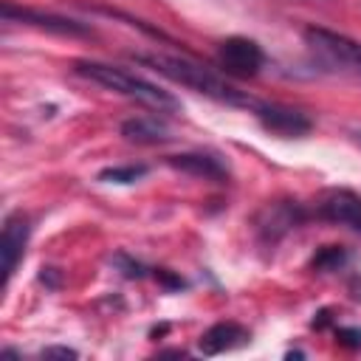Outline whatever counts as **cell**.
Segmentation results:
<instances>
[{"instance_id":"6da1fadb","label":"cell","mask_w":361,"mask_h":361,"mask_svg":"<svg viewBox=\"0 0 361 361\" xmlns=\"http://www.w3.org/2000/svg\"><path fill=\"white\" fill-rule=\"evenodd\" d=\"M141 65H149L155 73L166 76L169 82L175 85H183L200 96H209L220 104H228V107H251L254 110V99L245 96L243 90H237L234 85H228L220 73H214L212 68L195 62V59H186V56H166V54H138L135 56Z\"/></svg>"},{"instance_id":"7a4b0ae2","label":"cell","mask_w":361,"mask_h":361,"mask_svg":"<svg viewBox=\"0 0 361 361\" xmlns=\"http://www.w3.org/2000/svg\"><path fill=\"white\" fill-rule=\"evenodd\" d=\"M73 71L85 79H90L93 85H102L118 96H127L133 102H141L158 113H175L180 110V102L169 93V90H161L158 85L124 71V68H116V65H107V62H96V59H76L73 62Z\"/></svg>"},{"instance_id":"3957f363","label":"cell","mask_w":361,"mask_h":361,"mask_svg":"<svg viewBox=\"0 0 361 361\" xmlns=\"http://www.w3.org/2000/svg\"><path fill=\"white\" fill-rule=\"evenodd\" d=\"M302 37H305L307 51L313 54V59L319 65H324L327 71L361 76V42L358 39L338 34V31H330V28H322V25L305 28Z\"/></svg>"},{"instance_id":"277c9868","label":"cell","mask_w":361,"mask_h":361,"mask_svg":"<svg viewBox=\"0 0 361 361\" xmlns=\"http://www.w3.org/2000/svg\"><path fill=\"white\" fill-rule=\"evenodd\" d=\"M265 51L248 37H228L217 45V68L234 79H251L262 71Z\"/></svg>"},{"instance_id":"5b68a950","label":"cell","mask_w":361,"mask_h":361,"mask_svg":"<svg viewBox=\"0 0 361 361\" xmlns=\"http://www.w3.org/2000/svg\"><path fill=\"white\" fill-rule=\"evenodd\" d=\"M305 217H307V212L302 209L299 200H288V197H285V200H268V203L257 212L254 228H257V234H259L262 243L274 245V243H279L288 231H293L296 226H302Z\"/></svg>"},{"instance_id":"8992f818","label":"cell","mask_w":361,"mask_h":361,"mask_svg":"<svg viewBox=\"0 0 361 361\" xmlns=\"http://www.w3.org/2000/svg\"><path fill=\"white\" fill-rule=\"evenodd\" d=\"M254 116L262 124V130H268L271 135H279V138H302L313 130V121L307 113H302L296 107H285V104L257 102Z\"/></svg>"},{"instance_id":"52a82bcc","label":"cell","mask_w":361,"mask_h":361,"mask_svg":"<svg viewBox=\"0 0 361 361\" xmlns=\"http://www.w3.org/2000/svg\"><path fill=\"white\" fill-rule=\"evenodd\" d=\"M316 217L361 234V195L350 189H327L316 200Z\"/></svg>"},{"instance_id":"ba28073f","label":"cell","mask_w":361,"mask_h":361,"mask_svg":"<svg viewBox=\"0 0 361 361\" xmlns=\"http://www.w3.org/2000/svg\"><path fill=\"white\" fill-rule=\"evenodd\" d=\"M28 234H31V226H28V217L23 212H14L6 217L3 223V234H0V257H3V282L8 285L23 254H25V243H28Z\"/></svg>"},{"instance_id":"9c48e42d","label":"cell","mask_w":361,"mask_h":361,"mask_svg":"<svg viewBox=\"0 0 361 361\" xmlns=\"http://www.w3.org/2000/svg\"><path fill=\"white\" fill-rule=\"evenodd\" d=\"M3 20H20L25 25H34V28H45V31H54V34H65V37H87L90 28L76 23V20H68V17H56V14H45V11H37V8H17L14 3H3Z\"/></svg>"},{"instance_id":"30bf717a","label":"cell","mask_w":361,"mask_h":361,"mask_svg":"<svg viewBox=\"0 0 361 361\" xmlns=\"http://www.w3.org/2000/svg\"><path fill=\"white\" fill-rule=\"evenodd\" d=\"M169 166L192 175V178H203V180H214V183H226L228 180V164L214 155V152H183V155H172Z\"/></svg>"},{"instance_id":"8fae6325","label":"cell","mask_w":361,"mask_h":361,"mask_svg":"<svg viewBox=\"0 0 361 361\" xmlns=\"http://www.w3.org/2000/svg\"><path fill=\"white\" fill-rule=\"evenodd\" d=\"M248 338H251V333L243 324H237V322H217V324H212L197 338V347H200L203 355H220V353H228L234 347H243Z\"/></svg>"},{"instance_id":"7c38bea8","label":"cell","mask_w":361,"mask_h":361,"mask_svg":"<svg viewBox=\"0 0 361 361\" xmlns=\"http://www.w3.org/2000/svg\"><path fill=\"white\" fill-rule=\"evenodd\" d=\"M121 135L130 144H164L172 138L169 127L152 116H135V118L121 121Z\"/></svg>"},{"instance_id":"4fadbf2b","label":"cell","mask_w":361,"mask_h":361,"mask_svg":"<svg viewBox=\"0 0 361 361\" xmlns=\"http://www.w3.org/2000/svg\"><path fill=\"white\" fill-rule=\"evenodd\" d=\"M144 175H147V166L130 164V166H110V169H102V172H99V180H102V183H135V180L144 178Z\"/></svg>"},{"instance_id":"5bb4252c","label":"cell","mask_w":361,"mask_h":361,"mask_svg":"<svg viewBox=\"0 0 361 361\" xmlns=\"http://www.w3.org/2000/svg\"><path fill=\"white\" fill-rule=\"evenodd\" d=\"M344 259H347V254L341 251V245H327V248H322V254L313 259V268H319V271H333V268H338Z\"/></svg>"},{"instance_id":"9a60e30c","label":"cell","mask_w":361,"mask_h":361,"mask_svg":"<svg viewBox=\"0 0 361 361\" xmlns=\"http://www.w3.org/2000/svg\"><path fill=\"white\" fill-rule=\"evenodd\" d=\"M336 336H338V341H341V344H350V347H361V330H358V327H353V330L341 327V330H336Z\"/></svg>"},{"instance_id":"2e32d148","label":"cell","mask_w":361,"mask_h":361,"mask_svg":"<svg viewBox=\"0 0 361 361\" xmlns=\"http://www.w3.org/2000/svg\"><path fill=\"white\" fill-rule=\"evenodd\" d=\"M79 353L76 350H71V347H48V350H42V358H76Z\"/></svg>"},{"instance_id":"e0dca14e","label":"cell","mask_w":361,"mask_h":361,"mask_svg":"<svg viewBox=\"0 0 361 361\" xmlns=\"http://www.w3.org/2000/svg\"><path fill=\"white\" fill-rule=\"evenodd\" d=\"M116 259H121V262H124V274H127V276H144V265L130 262L124 254H121V257H116Z\"/></svg>"},{"instance_id":"ac0fdd59","label":"cell","mask_w":361,"mask_h":361,"mask_svg":"<svg viewBox=\"0 0 361 361\" xmlns=\"http://www.w3.org/2000/svg\"><path fill=\"white\" fill-rule=\"evenodd\" d=\"M358 141H361V133H358Z\"/></svg>"}]
</instances>
